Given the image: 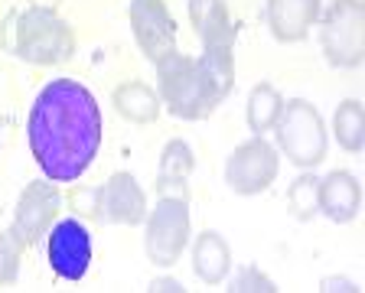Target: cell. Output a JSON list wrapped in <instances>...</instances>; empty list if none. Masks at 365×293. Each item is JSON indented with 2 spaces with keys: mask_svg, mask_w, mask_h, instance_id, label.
Segmentation results:
<instances>
[{
  "mask_svg": "<svg viewBox=\"0 0 365 293\" xmlns=\"http://www.w3.org/2000/svg\"><path fill=\"white\" fill-rule=\"evenodd\" d=\"M30 147L53 183L85 173L101 147V111L85 85L56 78L39 91L30 114Z\"/></svg>",
  "mask_w": 365,
  "mask_h": 293,
  "instance_id": "1",
  "label": "cell"
},
{
  "mask_svg": "<svg viewBox=\"0 0 365 293\" xmlns=\"http://www.w3.org/2000/svg\"><path fill=\"white\" fill-rule=\"evenodd\" d=\"M157 66H160V95H163V101L170 105V111L176 118L199 120L205 114H212L215 105L225 98L199 59L170 53Z\"/></svg>",
  "mask_w": 365,
  "mask_h": 293,
  "instance_id": "2",
  "label": "cell"
},
{
  "mask_svg": "<svg viewBox=\"0 0 365 293\" xmlns=\"http://www.w3.org/2000/svg\"><path fill=\"white\" fill-rule=\"evenodd\" d=\"M277 140L287 150V157L297 166H317L327 157V130H323V118L317 108L304 98H297L290 105H284L281 118H277Z\"/></svg>",
  "mask_w": 365,
  "mask_h": 293,
  "instance_id": "3",
  "label": "cell"
},
{
  "mask_svg": "<svg viewBox=\"0 0 365 293\" xmlns=\"http://www.w3.org/2000/svg\"><path fill=\"white\" fill-rule=\"evenodd\" d=\"M16 53L36 66H56L72 56V33L49 10H26L16 26Z\"/></svg>",
  "mask_w": 365,
  "mask_h": 293,
  "instance_id": "4",
  "label": "cell"
},
{
  "mask_svg": "<svg viewBox=\"0 0 365 293\" xmlns=\"http://www.w3.org/2000/svg\"><path fill=\"white\" fill-rule=\"evenodd\" d=\"M323 49L333 66H359L365 56V14L359 0H336L323 20Z\"/></svg>",
  "mask_w": 365,
  "mask_h": 293,
  "instance_id": "5",
  "label": "cell"
},
{
  "mask_svg": "<svg viewBox=\"0 0 365 293\" xmlns=\"http://www.w3.org/2000/svg\"><path fill=\"white\" fill-rule=\"evenodd\" d=\"M190 241V212H186V199H170L163 195L157 212L147 222V255L153 264L170 267L180 261L182 248Z\"/></svg>",
  "mask_w": 365,
  "mask_h": 293,
  "instance_id": "6",
  "label": "cell"
},
{
  "mask_svg": "<svg viewBox=\"0 0 365 293\" xmlns=\"http://www.w3.org/2000/svg\"><path fill=\"white\" fill-rule=\"evenodd\" d=\"M277 176V153L267 140H248L242 147H235V153L228 157L225 166V180L228 186L242 195L264 192Z\"/></svg>",
  "mask_w": 365,
  "mask_h": 293,
  "instance_id": "7",
  "label": "cell"
},
{
  "mask_svg": "<svg viewBox=\"0 0 365 293\" xmlns=\"http://www.w3.org/2000/svg\"><path fill=\"white\" fill-rule=\"evenodd\" d=\"M130 26H134V36L140 43V49L153 62L176 53V26H173V16L167 14L163 0H134L130 4Z\"/></svg>",
  "mask_w": 365,
  "mask_h": 293,
  "instance_id": "8",
  "label": "cell"
},
{
  "mask_svg": "<svg viewBox=\"0 0 365 293\" xmlns=\"http://www.w3.org/2000/svg\"><path fill=\"white\" fill-rule=\"evenodd\" d=\"M62 209V195L56 192L53 183H30L20 195L16 205V218H14V235L30 248L36 245L39 235H46V228L53 225V218Z\"/></svg>",
  "mask_w": 365,
  "mask_h": 293,
  "instance_id": "9",
  "label": "cell"
},
{
  "mask_svg": "<svg viewBox=\"0 0 365 293\" xmlns=\"http://www.w3.org/2000/svg\"><path fill=\"white\" fill-rule=\"evenodd\" d=\"M91 261L88 228L78 218H66L49 235V264L62 280H82Z\"/></svg>",
  "mask_w": 365,
  "mask_h": 293,
  "instance_id": "10",
  "label": "cell"
},
{
  "mask_svg": "<svg viewBox=\"0 0 365 293\" xmlns=\"http://www.w3.org/2000/svg\"><path fill=\"white\" fill-rule=\"evenodd\" d=\"M98 215L118 225H137L147 215L144 192L130 173H114L105 186L98 189Z\"/></svg>",
  "mask_w": 365,
  "mask_h": 293,
  "instance_id": "11",
  "label": "cell"
},
{
  "mask_svg": "<svg viewBox=\"0 0 365 293\" xmlns=\"http://www.w3.org/2000/svg\"><path fill=\"white\" fill-rule=\"evenodd\" d=\"M319 16V0H267V23L281 43H297Z\"/></svg>",
  "mask_w": 365,
  "mask_h": 293,
  "instance_id": "12",
  "label": "cell"
},
{
  "mask_svg": "<svg viewBox=\"0 0 365 293\" xmlns=\"http://www.w3.org/2000/svg\"><path fill=\"white\" fill-rule=\"evenodd\" d=\"M359 183L352 173L336 170L319 183V209L327 212L333 222H352L359 212Z\"/></svg>",
  "mask_w": 365,
  "mask_h": 293,
  "instance_id": "13",
  "label": "cell"
},
{
  "mask_svg": "<svg viewBox=\"0 0 365 293\" xmlns=\"http://www.w3.org/2000/svg\"><path fill=\"white\" fill-rule=\"evenodd\" d=\"M190 20L196 26L199 39L205 43V49L235 43V26L228 20L222 0H190Z\"/></svg>",
  "mask_w": 365,
  "mask_h": 293,
  "instance_id": "14",
  "label": "cell"
},
{
  "mask_svg": "<svg viewBox=\"0 0 365 293\" xmlns=\"http://www.w3.org/2000/svg\"><path fill=\"white\" fill-rule=\"evenodd\" d=\"M192 173V150L182 140L167 143L163 160H160V192L170 199H186V180Z\"/></svg>",
  "mask_w": 365,
  "mask_h": 293,
  "instance_id": "15",
  "label": "cell"
},
{
  "mask_svg": "<svg viewBox=\"0 0 365 293\" xmlns=\"http://www.w3.org/2000/svg\"><path fill=\"white\" fill-rule=\"evenodd\" d=\"M192 264H196V274L205 284H219L222 277L232 267V255H228V245L219 238V232H202L192 248Z\"/></svg>",
  "mask_w": 365,
  "mask_h": 293,
  "instance_id": "16",
  "label": "cell"
},
{
  "mask_svg": "<svg viewBox=\"0 0 365 293\" xmlns=\"http://www.w3.org/2000/svg\"><path fill=\"white\" fill-rule=\"evenodd\" d=\"M114 105L128 120H137V124H147V120H157L160 114V98L153 95L147 85L140 82H128L114 91Z\"/></svg>",
  "mask_w": 365,
  "mask_h": 293,
  "instance_id": "17",
  "label": "cell"
},
{
  "mask_svg": "<svg viewBox=\"0 0 365 293\" xmlns=\"http://www.w3.org/2000/svg\"><path fill=\"white\" fill-rule=\"evenodd\" d=\"M284 111V98L277 95V88H271V85H258V88L251 91L248 98V124L255 134H264V130H271L274 124H277V118H281Z\"/></svg>",
  "mask_w": 365,
  "mask_h": 293,
  "instance_id": "18",
  "label": "cell"
},
{
  "mask_svg": "<svg viewBox=\"0 0 365 293\" xmlns=\"http://www.w3.org/2000/svg\"><path fill=\"white\" fill-rule=\"evenodd\" d=\"M336 137H339V143L346 147V150H359L365 140V114H362V105L359 101H342L339 108H336Z\"/></svg>",
  "mask_w": 365,
  "mask_h": 293,
  "instance_id": "19",
  "label": "cell"
},
{
  "mask_svg": "<svg viewBox=\"0 0 365 293\" xmlns=\"http://www.w3.org/2000/svg\"><path fill=\"white\" fill-rule=\"evenodd\" d=\"M287 205L297 218H304V222L313 218V212L319 209V180L317 176H310V173L297 176L294 186L287 189Z\"/></svg>",
  "mask_w": 365,
  "mask_h": 293,
  "instance_id": "20",
  "label": "cell"
},
{
  "mask_svg": "<svg viewBox=\"0 0 365 293\" xmlns=\"http://www.w3.org/2000/svg\"><path fill=\"white\" fill-rule=\"evenodd\" d=\"M23 245L14 232H0V287L4 284H14L16 277V267H20V255H23Z\"/></svg>",
  "mask_w": 365,
  "mask_h": 293,
  "instance_id": "21",
  "label": "cell"
},
{
  "mask_svg": "<svg viewBox=\"0 0 365 293\" xmlns=\"http://www.w3.org/2000/svg\"><path fill=\"white\" fill-rule=\"evenodd\" d=\"M68 202L76 205L78 215L95 218L98 215V189H76V192H68Z\"/></svg>",
  "mask_w": 365,
  "mask_h": 293,
  "instance_id": "22",
  "label": "cell"
},
{
  "mask_svg": "<svg viewBox=\"0 0 365 293\" xmlns=\"http://www.w3.org/2000/svg\"><path fill=\"white\" fill-rule=\"evenodd\" d=\"M235 290H264V293H274L277 287H274L261 271H255V267H245V271L235 277Z\"/></svg>",
  "mask_w": 365,
  "mask_h": 293,
  "instance_id": "23",
  "label": "cell"
},
{
  "mask_svg": "<svg viewBox=\"0 0 365 293\" xmlns=\"http://www.w3.org/2000/svg\"><path fill=\"white\" fill-rule=\"evenodd\" d=\"M153 290H180V284H173V280H157Z\"/></svg>",
  "mask_w": 365,
  "mask_h": 293,
  "instance_id": "24",
  "label": "cell"
}]
</instances>
